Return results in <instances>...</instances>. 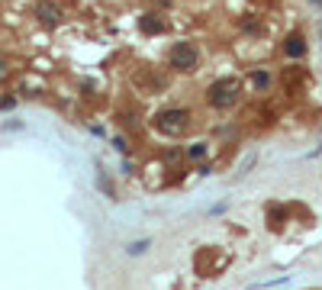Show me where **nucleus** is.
I'll return each mask as SVG.
<instances>
[{
	"instance_id": "1",
	"label": "nucleus",
	"mask_w": 322,
	"mask_h": 290,
	"mask_svg": "<svg viewBox=\"0 0 322 290\" xmlns=\"http://www.w3.org/2000/svg\"><path fill=\"white\" fill-rule=\"evenodd\" d=\"M190 126H194V113L184 110V107H164V110H158L152 116V129H155V133L171 136V139L187 136Z\"/></svg>"
},
{
	"instance_id": "2",
	"label": "nucleus",
	"mask_w": 322,
	"mask_h": 290,
	"mask_svg": "<svg viewBox=\"0 0 322 290\" xmlns=\"http://www.w3.org/2000/svg\"><path fill=\"white\" fill-rule=\"evenodd\" d=\"M242 100V81L239 77H216L206 87V103L213 110H232Z\"/></svg>"
},
{
	"instance_id": "3",
	"label": "nucleus",
	"mask_w": 322,
	"mask_h": 290,
	"mask_svg": "<svg viewBox=\"0 0 322 290\" xmlns=\"http://www.w3.org/2000/svg\"><path fill=\"white\" fill-rule=\"evenodd\" d=\"M168 65L174 68V71H197V65H200V49H197V42H190V39H180V42H174L171 52H168Z\"/></svg>"
},
{
	"instance_id": "4",
	"label": "nucleus",
	"mask_w": 322,
	"mask_h": 290,
	"mask_svg": "<svg viewBox=\"0 0 322 290\" xmlns=\"http://www.w3.org/2000/svg\"><path fill=\"white\" fill-rule=\"evenodd\" d=\"M36 16H39V23H45V26H58V23H62V7L42 0V4L36 7Z\"/></svg>"
},
{
	"instance_id": "5",
	"label": "nucleus",
	"mask_w": 322,
	"mask_h": 290,
	"mask_svg": "<svg viewBox=\"0 0 322 290\" xmlns=\"http://www.w3.org/2000/svg\"><path fill=\"white\" fill-rule=\"evenodd\" d=\"M139 29H142L145 36H158V32L164 29V20L158 13H145V16H139Z\"/></svg>"
},
{
	"instance_id": "6",
	"label": "nucleus",
	"mask_w": 322,
	"mask_h": 290,
	"mask_svg": "<svg viewBox=\"0 0 322 290\" xmlns=\"http://www.w3.org/2000/svg\"><path fill=\"white\" fill-rule=\"evenodd\" d=\"M284 52H287L290 58H303V55H306V42H303L300 32H293V36L284 39Z\"/></svg>"
},
{
	"instance_id": "7",
	"label": "nucleus",
	"mask_w": 322,
	"mask_h": 290,
	"mask_svg": "<svg viewBox=\"0 0 322 290\" xmlns=\"http://www.w3.org/2000/svg\"><path fill=\"white\" fill-rule=\"evenodd\" d=\"M251 84H255V91H267V87H271V71L255 68V71H251Z\"/></svg>"
},
{
	"instance_id": "8",
	"label": "nucleus",
	"mask_w": 322,
	"mask_h": 290,
	"mask_svg": "<svg viewBox=\"0 0 322 290\" xmlns=\"http://www.w3.org/2000/svg\"><path fill=\"white\" fill-rule=\"evenodd\" d=\"M206 152H210V145H206V142H197V145L187 148V158H190V161H200V158H206Z\"/></svg>"
},
{
	"instance_id": "9",
	"label": "nucleus",
	"mask_w": 322,
	"mask_h": 290,
	"mask_svg": "<svg viewBox=\"0 0 322 290\" xmlns=\"http://www.w3.org/2000/svg\"><path fill=\"white\" fill-rule=\"evenodd\" d=\"M145 248H149V239H142V242H132V245H129V255H142Z\"/></svg>"
},
{
	"instance_id": "10",
	"label": "nucleus",
	"mask_w": 322,
	"mask_h": 290,
	"mask_svg": "<svg viewBox=\"0 0 322 290\" xmlns=\"http://www.w3.org/2000/svg\"><path fill=\"white\" fill-rule=\"evenodd\" d=\"M13 103H16L13 97H4V100H0V110H13Z\"/></svg>"
},
{
	"instance_id": "11",
	"label": "nucleus",
	"mask_w": 322,
	"mask_h": 290,
	"mask_svg": "<svg viewBox=\"0 0 322 290\" xmlns=\"http://www.w3.org/2000/svg\"><path fill=\"white\" fill-rule=\"evenodd\" d=\"M113 145H116V152H126V148H129L126 139H113Z\"/></svg>"
},
{
	"instance_id": "12",
	"label": "nucleus",
	"mask_w": 322,
	"mask_h": 290,
	"mask_svg": "<svg viewBox=\"0 0 322 290\" xmlns=\"http://www.w3.org/2000/svg\"><path fill=\"white\" fill-rule=\"evenodd\" d=\"M4 74H7V61L0 58V77H4Z\"/></svg>"
},
{
	"instance_id": "13",
	"label": "nucleus",
	"mask_w": 322,
	"mask_h": 290,
	"mask_svg": "<svg viewBox=\"0 0 322 290\" xmlns=\"http://www.w3.org/2000/svg\"><path fill=\"white\" fill-rule=\"evenodd\" d=\"M312 4H319V7H322V0H312Z\"/></svg>"
}]
</instances>
